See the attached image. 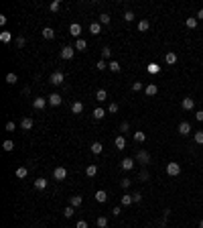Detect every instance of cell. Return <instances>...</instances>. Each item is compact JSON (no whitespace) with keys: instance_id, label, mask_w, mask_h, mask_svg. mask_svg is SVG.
I'll use <instances>...</instances> for the list:
<instances>
[{"instance_id":"6da1fadb","label":"cell","mask_w":203,"mask_h":228,"mask_svg":"<svg viewBox=\"0 0 203 228\" xmlns=\"http://www.w3.org/2000/svg\"><path fill=\"white\" fill-rule=\"evenodd\" d=\"M59 55H61V59H67V61H69V59H73V55H75V47L65 45V47L61 49V53H59Z\"/></svg>"},{"instance_id":"7a4b0ae2","label":"cell","mask_w":203,"mask_h":228,"mask_svg":"<svg viewBox=\"0 0 203 228\" xmlns=\"http://www.w3.org/2000/svg\"><path fill=\"white\" fill-rule=\"evenodd\" d=\"M65 177H67V169H65V167H55V169H53V179L63 181Z\"/></svg>"},{"instance_id":"3957f363","label":"cell","mask_w":203,"mask_h":228,"mask_svg":"<svg viewBox=\"0 0 203 228\" xmlns=\"http://www.w3.org/2000/svg\"><path fill=\"white\" fill-rule=\"evenodd\" d=\"M167 173H169L171 177H177V175L181 173V165H179V163H175V161L169 163V165H167Z\"/></svg>"},{"instance_id":"277c9868","label":"cell","mask_w":203,"mask_h":228,"mask_svg":"<svg viewBox=\"0 0 203 228\" xmlns=\"http://www.w3.org/2000/svg\"><path fill=\"white\" fill-rule=\"evenodd\" d=\"M63 80H65V77H63L61 71H53V74H51V77H49V81H51L53 86H61Z\"/></svg>"},{"instance_id":"5b68a950","label":"cell","mask_w":203,"mask_h":228,"mask_svg":"<svg viewBox=\"0 0 203 228\" xmlns=\"http://www.w3.org/2000/svg\"><path fill=\"white\" fill-rule=\"evenodd\" d=\"M136 161L142 163V165L150 163V153H148V151H138V153H136Z\"/></svg>"},{"instance_id":"8992f818","label":"cell","mask_w":203,"mask_h":228,"mask_svg":"<svg viewBox=\"0 0 203 228\" xmlns=\"http://www.w3.org/2000/svg\"><path fill=\"white\" fill-rule=\"evenodd\" d=\"M47 100H49V104H51V106H59L63 98H61V94L53 92V94H49V98H47Z\"/></svg>"},{"instance_id":"52a82bcc","label":"cell","mask_w":203,"mask_h":228,"mask_svg":"<svg viewBox=\"0 0 203 228\" xmlns=\"http://www.w3.org/2000/svg\"><path fill=\"white\" fill-rule=\"evenodd\" d=\"M181 106H183V110H193V108H195V100H193L191 96H187V98H183Z\"/></svg>"},{"instance_id":"ba28073f","label":"cell","mask_w":203,"mask_h":228,"mask_svg":"<svg viewBox=\"0 0 203 228\" xmlns=\"http://www.w3.org/2000/svg\"><path fill=\"white\" fill-rule=\"evenodd\" d=\"M120 167H122L124 171H130L132 167H134V159H130V157H126V159H122L120 161Z\"/></svg>"},{"instance_id":"9c48e42d","label":"cell","mask_w":203,"mask_h":228,"mask_svg":"<svg viewBox=\"0 0 203 228\" xmlns=\"http://www.w3.org/2000/svg\"><path fill=\"white\" fill-rule=\"evenodd\" d=\"M47 102H49V100H47V98H35V100H33V106H35V110H43V108H45V104H47Z\"/></svg>"},{"instance_id":"30bf717a","label":"cell","mask_w":203,"mask_h":228,"mask_svg":"<svg viewBox=\"0 0 203 228\" xmlns=\"http://www.w3.org/2000/svg\"><path fill=\"white\" fill-rule=\"evenodd\" d=\"M177 131H179V135L187 136L189 132H191V124H189V122H181V124H179V128H177Z\"/></svg>"},{"instance_id":"8fae6325","label":"cell","mask_w":203,"mask_h":228,"mask_svg":"<svg viewBox=\"0 0 203 228\" xmlns=\"http://www.w3.org/2000/svg\"><path fill=\"white\" fill-rule=\"evenodd\" d=\"M69 33H71L75 39H81L79 35H81V25H77V23H73L71 27H69Z\"/></svg>"},{"instance_id":"7c38bea8","label":"cell","mask_w":203,"mask_h":228,"mask_svg":"<svg viewBox=\"0 0 203 228\" xmlns=\"http://www.w3.org/2000/svg\"><path fill=\"white\" fill-rule=\"evenodd\" d=\"M81 204H83V197L81 196H71L69 197V206H73V208H79Z\"/></svg>"},{"instance_id":"4fadbf2b","label":"cell","mask_w":203,"mask_h":228,"mask_svg":"<svg viewBox=\"0 0 203 228\" xmlns=\"http://www.w3.org/2000/svg\"><path fill=\"white\" fill-rule=\"evenodd\" d=\"M20 128H23V131H31V128H33V118L24 116V118L20 120Z\"/></svg>"},{"instance_id":"5bb4252c","label":"cell","mask_w":203,"mask_h":228,"mask_svg":"<svg viewBox=\"0 0 203 228\" xmlns=\"http://www.w3.org/2000/svg\"><path fill=\"white\" fill-rule=\"evenodd\" d=\"M71 112L73 114H81V112H83V102H79V100L73 102V104H71Z\"/></svg>"},{"instance_id":"9a60e30c","label":"cell","mask_w":203,"mask_h":228,"mask_svg":"<svg viewBox=\"0 0 203 228\" xmlns=\"http://www.w3.org/2000/svg\"><path fill=\"white\" fill-rule=\"evenodd\" d=\"M144 94H146V96H157V94H158V88L154 84H148L144 88Z\"/></svg>"},{"instance_id":"2e32d148","label":"cell","mask_w":203,"mask_h":228,"mask_svg":"<svg viewBox=\"0 0 203 228\" xmlns=\"http://www.w3.org/2000/svg\"><path fill=\"white\" fill-rule=\"evenodd\" d=\"M114 145H116V149H118V151H122V149H126V139H124V136H116Z\"/></svg>"},{"instance_id":"e0dca14e","label":"cell","mask_w":203,"mask_h":228,"mask_svg":"<svg viewBox=\"0 0 203 228\" xmlns=\"http://www.w3.org/2000/svg\"><path fill=\"white\" fill-rule=\"evenodd\" d=\"M89 149H92L93 155H100V153L104 151V145L100 143V141H96V143H92V147H89Z\"/></svg>"},{"instance_id":"ac0fdd59","label":"cell","mask_w":203,"mask_h":228,"mask_svg":"<svg viewBox=\"0 0 203 228\" xmlns=\"http://www.w3.org/2000/svg\"><path fill=\"white\" fill-rule=\"evenodd\" d=\"M85 175H88V177H96L98 175V165H88L85 167Z\"/></svg>"},{"instance_id":"d6986e66","label":"cell","mask_w":203,"mask_h":228,"mask_svg":"<svg viewBox=\"0 0 203 228\" xmlns=\"http://www.w3.org/2000/svg\"><path fill=\"white\" fill-rule=\"evenodd\" d=\"M146 70H148V74H152V75L154 74H161V65H158V63H154V61L148 63V67H146Z\"/></svg>"},{"instance_id":"ffe728a7","label":"cell","mask_w":203,"mask_h":228,"mask_svg":"<svg viewBox=\"0 0 203 228\" xmlns=\"http://www.w3.org/2000/svg\"><path fill=\"white\" fill-rule=\"evenodd\" d=\"M89 33H92V35H100L102 33V25L100 23H92L89 25Z\"/></svg>"},{"instance_id":"44dd1931","label":"cell","mask_w":203,"mask_h":228,"mask_svg":"<svg viewBox=\"0 0 203 228\" xmlns=\"http://www.w3.org/2000/svg\"><path fill=\"white\" fill-rule=\"evenodd\" d=\"M75 49L77 51H85L88 49V41H85V39H77L75 41Z\"/></svg>"},{"instance_id":"7402d4cb","label":"cell","mask_w":203,"mask_h":228,"mask_svg":"<svg viewBox=\"0 0 203 228\" xmlns=\"http://www.w3.org/2000/svg\"><path fill=\"white\" fill-rule=\"evenodd\" d=\"M93 197H96V200L100 202V204H104V202L108 200V193L104 192V190H98V192H96V196H93Z\"/></svg>"},{"instance_id":"603a6c76","label":"cell","mask_w":203,"mask_h":228,"mask_svg":"<svg viewBox=\"0 0 203 228\" xmlns=\"http://www.w3.org/2000/svg\"><path fill=\"white\" fill-rule=\"evenodd\" d=\"M148 29H150V23H148L146 19H142L140 23H138V31H140V33H146Z\"/></svg>"},{"instance_id":"cb8c5ba5","label":"cell","mask_w":203,"mask_h":228,"mask_svg":"<svg viewBox=\"0 0 203 228\" xmlns=\"http://www.w3.org/2000/svg\"><path fill=\"white\" fill-rule=\"evenodd\" d=\"M96 100L98 102H106L108 100V92H106V90H98V92H96Z\"/></svg>"},{"instance_id":"d4e9b609","label":"cell","mask_w":203,"mask_h":228,"mask_svg":"<svg viewBox=\"0 0 203 228\" xmlns=\"http://www.w3.org/2000/svg\"><path fill=\"white\" fill-rule=\"evenodd\" d=\"M35 187H37V190H45V187H47V179L45 177L35 179Z\"/></svg>"},{"instance_id":"484cf974","label":"cell","mask_w":203,"mask_h":228,"mask_svg":"<svg viewBox=\"0 0 203 228\" xmlns=\"http://www.w3.org/2000/svg\"><path fill=\"white\" fill-rule=\"evenodd\" d=\"M165 61L169 63V65H173V63H177V53H173V51H169V53L165 55Z\"/></svg>"},{"instance_id":"4316f807","label":"cell","mask_w":203,"mask_h":228,"mask_svg":"<svg viewBox=\"0 0 203 228\" xmlns=\"http://www.w3.org/2000/svg\"><path fill=\"white\" fill-rule=\"evenodd\" d=\"M0 41H2V43H10L12 41V33L2 31V33H0Z\"/></svg>"},{"instance_id":"83f0119b","label":"cell","mask_w":203,"mask_h":228,"mask_svg":"<svg viewBox=\"0 0 203 228\" xmlns=\"http://www.w3.org/2000/svg\"><path fill=\"white\" fill-rule=\"evenodd\" d=\"M49 8H51V12H59L61 10V0H53V2L49 4Z\"/></svg>"},{"instance_id":"f1b7e54d","label":"cell","mask_w":203,"mask_h":228,"mask_svg":"<svg viewBox=\"0 0 203 228\" xmlns=\"http://www.w3.org/2000/svg\"><path fill=\"white\" fill-rule=\"evenodd\" d=\"M27 175H29V169H27V167H19V169H16V177H19V179H24Z\"/></svg>"},{"instance_id":"f546056e","label":"cell","mask_w":203,"mask_h":228,"mask_svg":"<svg viewBox=\"0 0 203 228\" xmlns=\"http://www.w3.org/2000/svg\"><path fill=\"white\" fill-rule=\"evenodd\" d=\"M108 67H110V71H114V74H118V71L122 70V65H120L118 61H110V63H108Z\"/></svg>"},{"instance_id":"4dcf8cb0","label":"cell","mask_w":203,"mask_h":228,"mask_svg":"<svg viewBox=\"0 0 203 228\" xmlns=\"http://www.w3.org/2000/svg\"><path fill=\"white\" fill-rule=\"evenodd\" d=\"M43 37H45V39H53L55 37V31L51 27H45V29H43Z\"/></svg>"},{"instance_id":"1f68e13d","label":"cell","mask_w":203,"mask_h":228,"mask_svg":"<svg viewBox=\"0 0 203 228\" xmlns=\"http://www.w3.org/2000/svg\"><path fill=\"white\" fill-rule=\"evenodd\" d=\"M134 141H136V143H144V141H146V135L142 131H136L134 132Z\"/></svg>"},{"instance_id":"d6a6232c","label":"cell","mask_w":203,"mask_h":228,"mask_svg":"<svg viewBox=\"0 0 203 228\" xmlns=\"http://www.w3.org/2000/svg\"><path fill=\"white\" fill-rule=\"evenodd\" d=\"M104 116H106V110H104V108H96V110H93V118H96V120H102Z\"/></svg>"},{"instance_id":"836d02e7","label":"cell","mask_w":203,"mask_h":228,"mask_svg":"<svg viewBox=\"0 0 203 228\" xmlns=\"http://www.w3.org/2000/svg\"><path fill=\"white\" fill-rule=\"evenodd\" d=\"M185 25H187L189 29H197V19L195 16H189V19L185 20Z\"/></svg>"},{"instance_id":"e575fe53","label":"cell","mask_w":203,"mask_h":228,"mask_svg":"<svg viewBox=\"0 0 203 228\" xmlns=\"http://www.w3.org/2000/svg\"><path fill=\"white\" fill-rule=\"evenodd\" d=\"M120 204H122V206H130V204H134V200H132V196H128V193H126V196H122Z\"/></svg>"},{"instance_id":"d590c367","label":"cell","mask_w":203,"mask_h":228,"mask_svg":"<svg viewBox=\"0 0 203 228\" xmlns=\"http://www.w3.org/2000/svg\"><path fill=\"white\" fill-rule=\"evenodd\" d=\"M73 214H75V208H73V206H67V208H63V216H65V218H71Z\"/></svg>"},{"instance_id":"8d00e7d4","label":"cell","mask_w":203,"mask_h":228,"mask_svg":"<svg viewBox=\"0 0 203 228\" xmlns=\"http://www.w3.org/2000/svg\"><path fill=\"white\" fill-rule=\"evenodd\" d=\"M2 149H4L6 153H10L12 149H14V143H12V141H4V143H2Z\"/></svg>"},{"instance_id":"74e56055","label":"cell","mask_w":203,"mask_h":228,"mask_svg":"<svg viewBox=\"0 0 203 228\" xmlns=\"http://www.w3.org/2000/svg\"><path fill=\"white\" fill-rule=\"evenodd\" d=\"M19 81V77H16V74H6V84H16Z\"/></svg>"},{"instance_id":"f35d334b","label":"cell","mask_w":203,"mask_h":228,"mask_svg":"<svg viewBox=\"0 0 203 228\" xmlns=\"http://www.w3.org/2000/svg\"><path fill=\"white\" fill-rule=\"evenodd\" d=\"M96 226H98V228H106V226H108V218L100 216V218H98V222H96Z\"/></svg>"},{"instance_id":"ab89813d","label":"cell","mask_w":203,"mask_h":228,"mask_svg":"<svg viewBox=\"0 0 203 228\" xmlns=\"http://www.w3.org/2000/svg\"><path fill=\"white\" fill-rule=\"evenodd\" d=\"M110 55H112V49H110V47H104V49H102V59L106 61V59H110Z\"/></svg>"},{"instance_id":"60d3db41","label":"cell","mask_w":203,"mask_h":228,"mask_svg":"<svg viewBox=\"0 0 203 228\" xmlns=\"http://www.w3.org/2000/svg\"><path fill=\"white\" fill-rule=\"evenodd\" d=\"M124 20H126V23H132V20H134V12L126 10V12H124Z\"/></svg>"},{"instance_id":"b9f144b4","label":"cell","mask_w":203,"mask_h":228,"mask_svg":"<svg viewBox=\"0 0 203 228\" xmlns=\"http://www.w3.org/2000/svg\"><path fill=\"white\" fill-rule=\"evenodd\" d=\"M118 108H120V106L116 104V102H110V106H108V112H110V114H116V112H118Z\"/></svg>"},{"instance_id":"7bdbcfd3","label":"cell","mask_w":203,"mask_h":228,"mask_svg":"<svg viewBox=\"0 0 203 228\" xmlns=\"http://www.w3.org/2000/svg\"><path fill=\"white\" fill-rule=\"evenodd\" d=\"M100 25H110V14H100Z\"/></svg>"},{"instance_id":"ee69618b","label":"cell","mask_w":203,"mask_h":228,"mask_svg":"<svg viewBox=\"0 0 203 228\" xmlns=\"http://www.w3.org/2000/svg\"><path fill=\"white\" fill-rule=\"evenodd\" d=\"M195 143L197 145H203V131H197L195 132Z\"/></svg>"},{"instance_id":"f6af8a7d","label":"cell","mask_w":203,"mask_h":228,"mask_svg":"<svg viewBox=\"0 0 203 228\" xmlns=\"http://www.w3.org/2000/svg\"><path fill=\"white\" fill-rule=\"evenodd\" d=\"M24 45H27V39H24V37H19V39H16V47H19V49H23Z\"/></svg>"},{"instance_id":"bcb514c9","label":"cell","mask_w":203,"mask_h":228,"mask_svg":"<svg viewBox=\"0 0 203 228\" xmlns=\"http://www.w3.org/2000/svg\"><path fill=\"white\" fill-rule=\"evenodd\" d=\"M96 67H98V70H100V71H102V70H106V67H108V63H106V61H104V59H100V61H98V63H96Z\"/></svg>"},{"instance_id":"7dc6e473","label":"cell","mask_w":203,"mask_h":228,"mask_svg":"<svg viewBox=\"0 0 203 228\" xmlns=\"http://www.w3.org/2000/svg\"><path fill=\"white\" fill-rule=\"evenodd\" d=\"M132 200H134V204H138V202H142V193H140V192L132 193Z\"/></svg>"},{"instance_id":"c3c4849f","label":"cell","mask_w":203,"mask_h":228,"mask_svg":"<svg viewBox=\"0 0 203 228\" xmlns=\"http://www.w3.org/2000/svg\"><path fill=\"white\" fill-rule=\"evenodd\" d=\"M148 177H150V175H148V171H146V169H142V171H140V179H142V181H148Z\"/></svg>"},{"instance_id":"681fc988","label":"cell","mask_w":203,"mask_h":228,"mask_svg":"<svg viewBox=\"0 0 203 228\" xmlns=\"http://www.w3.org/2000/svg\"><path fill=\"white\" fill-rule=\"evenodd\" d=\"M132 90H134V92H140L142 90V81H134V84H132Z\"/></svg>"},{"instance_id":"f907efd6","label":"cell","mask_w":203,"mask_h":228,"mask_svg":"<svg viewBox=\"0 0 203 228\" xmlns=\"http://www.w3.org/2000/svg\"><path fill=\"white\" fill-rule=\"evenodd\" d=\"M120 186H122L124 190H128V187H130V179H128V177H126V179H122V181H120Z\"/></svg>"},{"instance_id":"816d5d0a","label":"cell","mask_w":203,"mask_h":228,"mask_svg":"<svg viewBox=\"0 0 203 228\" xmlns=\"http://www.w3.org/2000/svg\"><path fill=\"white\" fill-rule=\"evenodd\" d=\"M112 214H114V216H120V214H122V208H120V206H116V208H112Z\"/></svg>"},{"instance_id":"f5cc1de1","label":"cell","mask_w":203,"mask_h":228,"mask_svg":"<svg viewBox=\"0 0 203 228\" xmlns=\"http://www.w3.org/2000/svg\"><path fill=\"white\" fill-rule=\"evenodd\" d=\"M14 128H16V124H14V122H6V131H8V132H12Z\"/></svg>"},{"instance_id":"db71d44e","label":"cell","mask_w":203,"mask_h":228,"mask_svg":"<svg viewBox=\"0 0 203 228\" xmlns=\"http://www.w3.org/2000/svg\"><path fill=\"white\" fill-rule=\"evenodd\" d=\"M120 131H124V132L130 131V124H128V122H122V124H120Z\"/></svg>"},{"instance_id":"11a10c76","label":"cell","mask_w":203,"mask_h":228,"mask_svg":"<svg viewBox=\"0 0 203 228\" xmlns=\"http://www.w3.org/2000/svg\"><path fill=\"white\" fill-rule=\"evenodd\" d=\"M195 118L199 120V122H203V110H197V112H195Z\"/></svg>"},{"instance_id":"9f6ffc18","label":"cell","mask_w":203,"mask_h":228,"mask_svg":"<svg viewBox=\"0 0 203 228\" xmlns=\"http://www.w3.org/2000/svg\"><path fill=\"white\" fill-rule=\"evenodd\" d=\"M77 228H88V222H85V220H79V222H77Z\"/></svg>"},{"instance_id":"6f0895ef","label":"cell","mask_w":203,"mask_h":228,"mask_svg":"<svg viewBox=\"0 0 203 228\" xmlns=\"http://www.w3.org/2000/svg\"><path fill=\"white\" fill-rule=\"evenodd\" d=\"M195 19H197V20L203 19V8H199V10H197V16H195Z\"/></svg>"},{"instance_id":"680465c9","label":"cell","mask_w":203,"mask_h":228,"mask_svg":"<svg viewBox=\"0 0 203 228\" xmlns=\"http://www.w3.org/2000/svg\"><path fill=\"white\" fill-rule=\"evenodd\" d=\"M199 228H203V220H201V222H199Z\"/></svg>"}]
</instances>
